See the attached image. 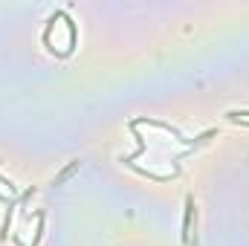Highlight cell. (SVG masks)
I'll return each mask as SVG.
<instances>
[{
  "instance_id": "obj_2",
  "label": "cell",
  "mask_w": 249,
  "mask_h": 246,
  "mask_svg": "<svg viewBox=\"0 0 249 246\" xmlns=\"http://www.w3.org/2000/svg\"><path fill=\"white\" fill-rule=\"evenodd\" d=\"M78 165H81V159H72V162H70V165L64 168L61 174L55 177V183H53V185H61V183H67V180H70V177H72V174L78 171Z\"/></svg>"
},
{
  "instance_id": "obj_3",
  "label": "cell",
  "mask_w": 249,
  "mask_h": 246,
  "mask_svg": "<svg viewBox=\"0 0 249 246\" xmlns=\"http://www.w3.org/2000/svg\"><path fill=\"white\" fill-rule=\"evenodd\" d=\"M226 119H229V122L249 124V110H232V113H226Z\"/></svg>"
},
{
  "instance_id": "obj_1",
  "label": "cell",
  "mask_w": 249,
  "mask_h": 246,
  "mask_svg": "<svg viewBox=\"0 0 249 246\" xmlns=\"http://www.w3.org/2000/svg\"><path fill=\"white\" fill-rule=\"evenodd\" d=\"M191 214H194V200H186V217H183V241L188 244V232H191Z\"/></svg>"
}]
</instances>
